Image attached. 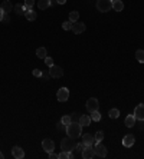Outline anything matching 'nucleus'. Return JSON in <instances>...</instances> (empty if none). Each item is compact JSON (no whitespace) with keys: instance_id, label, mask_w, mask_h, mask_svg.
<instances>
[{"instance_id":"nucleus-1","label":"nucleus","mask_w":144,"mask_h":159,"mask_svg":"<svg viewBox=\"0 0 144 159\" xmlns=\"http://www.w3.org/2000/svg\"><path fill=\"white\" fill-rule=\"evenodd\" d=\"M82 133V126L79 125V122H71L68 126H66V135L71 136V138H79Z\"/></svg>"},{"instance_id":"nucleus-2","label":"nucleus","mask_w":144,"mask_h":159,"mask_svg":"<svg viewBox=\"0 0 144 159\" xmlns=\"http://www.w3.org/2000/svg\"><path fill=\"white\" fill-rule=\"evenodd\" d=\"M75 146H76V140H75V138L68 136V138H64V139L61 140V149H62V150L72 152V150L75 149Z\"/></svg>"},{"instance_id":"nucleus-3","label":"nucleus","mask_w":144,"mask_h":159,"mask_svg":"<svg viewBox=\"0 0 144 159\" xmlns=\"http://www.w3.org/2000/svg\"><path fill=\"white\" fill-rule=\"evenodd\" d=\"M97 10L101 13H107L112 9V2L111 0H97Z\"/></svg>"},{"instance_id":"nucleus-4","label":"nucleus","mask_w":144,"mask_h":159,"mask_svg":"<svg viewBox=\"0 0 144 159\" xmlns=\"http://www.w3.org/2000/svg\"><path fill=\"white\" fill-rule=\"evenodd\" d=\"M81 156L84 159H92V158H95V149H94V146L92 145L84 146V149L81 152Z\"/></svg>"},{"instance_id":"nucleus-5","label":"nucleus","mask_w":144,"mask_h":159,"mask_svg":"<svg viewBox=\"0 0 144 159\" xmlns=\"http://www.w3.org/2000/svg\"><path fill=\"white\" fill-rule=\"evenodd\" d=\"M48 70H49L51 77H62V75H64L62 67H61V66H56V65H52Z\"/></svg>"},{"instance_id":"nucleus-6","label":"nucleus","mask_w":144,"mask_h":159,"mask_svg":"<svg viewBox=\"0 0 144 159\" xmlns=\"http://www.w3.org/2000/svg\"><path fill=\"white\" fill-rule=\"evenodd\" d=\"M94 149H95V156H99V158H105L107 156V148L101 142H97Z\"/></svg>"},{"instance_id":"nucleus-7","label":"nucleus","mask_w":144,"mask_h":159,"mask_svg":"<svg viewBox=\"0 0 144 159\" xmlns=\"http://www.w3.org/2000/svg\"><path fill=\"white\" fill-rule=\"evenodd\" d=\"M134 118H135V120H144V103H140L138 106H135V109H134Z\"/></svg>"},{"instance_id":"nucleus-8","label":"nucleus","mask_w":144,"mask_h":159,"mask_svg":"<svg viewBox=\"0 0 144 159\" xmlns=\"http://www.w3.org/2000/svg\"><path fill=\"white\" fill-rule=\"evenodd\" d=\"M98 108H99V103H98V100H97L95 98H91V99L87 100V110H88L89 113L98 110Z\"/></svg>"},{"instance_id":"nucleus-9","label":"nucleus","mask_w":144,"mask_h":159,"mask_svg":"<svg viewBox=\"0 0 144 159\" xmlns=\"http://www.w3.org/2000/svg\"><path fill=\"white\" fill-rule=\"evenodd\" d=\"M56 98H58L59 102H66L68 98H69V90L66 88H61L58 90V93H56Z\"/></svg>"},{"instance_id":"nucleus-10","label":"nucleus","mask_w":144,"mask_h":159,"mask_svg":"<svg viewBox=\"0 0 144 159\" xmlns=\"http://www.w3.org/2000/svg\"><path fill=\"white\" fill-rule=\"evenodd\" d=\"M42 148L49 153V152H53L55 143H53V140H51V139H43V140H42Z\"/></svg>"},{"instance_id":"nucleus-11","label":"nucleus","mask_w":144,"mask_h":159,"mask_svg":"<svg viewBox=\"0 0 144 159\" xmlns=\"http://www.w3.org/2000/svg\"><path fill=\"white\" fill-rule=\"evenodd\" d=\"M12 155L16 159H22V158H25V150L20 146H13L12 148Z\"/></svg>"},{"instance_id":"nucleus-12","label":"nucleus","mask_w":144,"mask_h":159,"mask_svg":"<svg viewBox=\"0 0 144 159\" xmlns=\"http://www.w3.org/2000/svg\"><path fill=\"white\" fill-rule=\"evenodd\" d=\"M0 10H2L3 13H10V12L13 10L12 2H9V0H3V3L0 5Z\"/></svg>"},{"instance_id":"nucleus-13","label":"nucleus","mask_w":144,"mask_h":159,"mask_svg":"<svg viewBox=\"0 0 144 159\" xmlns=\"http://www.w3.org/2000/svg\"><path fill=\"white\" fill-rule=\"evenodd\" d=\"M85 29H87V26H85L84 23H74V25H72V32H74L75 35H81V33H84Z\"/></svg>"},{"instance_id":"nucleus-14","label":"nucleus","mask_w":144,"mask_h":159,"mask_svg":"<svg viewBox=\"0 0 144 159\" xmlns=\"http://www.w3.org/2000/svg\"><path fill=\"white\" fill-rule=\"evenodd\" d=\"M134 142H135V138H134V135H125V136L122 138V145H124L125 148H130V146H133V145H134Z\"/></svg>"},{"instance_id":"nucleus-15","label":"nucleus","mask_w":144,"mask_h":159,"mask_svg":"<svg viewBox=\"0 0 144 159\" xmlns=\"http://www.w3.org/2000/svg\"><path fill=\"white\" fill-rule=\"evenodd\" d=\"M82 143H84V146L94 145V143H95V138H94L91 133H85V135L82 136Z\"/></svg>"},{"instance_id":"nucleus-16","label":"nucleus","mask_w":144,"mask_h":159,"mask_svg":"<svg viewBox=\"0 0 144 159\" xmlns=\"http://www.w3.org/2000/svg\"><path fill=\"white\" fill-rule=\"evenodd\" d=\"M25 9H26V13H25V16H26V19L28 20H30V22H33V20H36V12L32 9V7H26L25 6Z\"/></svg>"},{"instance_id":"nucleus-17","label":"nucleus","mask_w":144,"mask_h":159,"mask_svg":"<svg viewBox=\"0 0 144 159\" xmlns=\"http://www.w3.org/2000/svg\"><path fill=\"white\" fill-rule=\"evenodd\" d=\"M78 122H79L81 126H89L92 120H91V116H89V115H82V116H79V120H78Z\"/></svg>"},{"instance_id":"nucleus-18","label":"nucleus","mask_w":144,"mask_h":159,"mask_svg":"<svg viewBox=\"0 0 144 159\" xmlns=\"http://www.w3.org/2000/svg\"><path fill=\"white\" fill-rule=\"evenodd\" d=\"M124 123H125L127 128H133V126L135 125V118H134V115H128V116L125 118Z\"/></svg>"},{"instance_id":"nucleus-19","label":"nucleus","mask_w":144,"mask_h":159,"mask_svg":"<svg viewBox=\"0 0 144 159\" xmlns=\"http://www.w3.org/2000/svg\"><path fill=\"white\" fill-rule=\"evenodd\" d=\"M38 7L41 10H45V9L51 7V0H38Z\"/></svg>"},{"instance_id":"nucleus-20","label":"nucleus","mask_w":144,"mask_h":159,"mask_svg":"<svg viewBox=\"0 0 144 159\" xmlns=\"http://www.w3.org/2000/svg\"><path fill=\"white\" fill-rule=\"evenodd\" d=\"M112 9H114L115 12H122V9H124V3L121 2V0H117V2L112 3Z\"/></svg>"},{"instance_id":"nucleus-21","label":"nucleus","mask_w":144,"mask_h":159,"mask_svg":"<svg viewBox=\"0 0 144 159\" xmlns=\"http://www.w3.org/2000/svg\"><path fill=\"white\" fill-rule=\"evenodd\" d=\"M15 12H16V15H19V16H23V15L26 13L25 5H16V6H15Z\"/></svg>"},{"instance_id":"nucleus-22","label":"nucleus","mask_w":144,"mask_h":159,"mask_svg":"<svg viewBox=\"0 0 144 159\" xmlns=\"http://www.w3.org/2000/svg\"><path fill=\"white\" fill-rule=\"evenodd\" d=\"M78 19H79V13L78 12H71L69 13V22H72V23H76L78 22Z\"/></svg>"},{"instance_id":"nucleus-23","label":"nucleus","mask_w":144,"mask_h":159,"mask_svg":"<svg viewBox=\"0 0 144 159\" xmlns=\"http://www.w3.org/2000/svg\"><path fill=\"white\" fill-rule=\"evenodd\" d=\"M36 56L39 57V59H45L48 55H46V49L45 47H39L38 50H36Z\"/></svg>"},{"instance_id":"nucleus-24","label":"nucleus","mask_w":144,"mask_h":159,"mask_svg":"<svg viewBox=\"0 0 144 159\" xmlns=\"http://www.w3.org/2000/svg\"><path fill=\"white\" fill-rule=\"evenodd\" d=\"M135 59H137L140 63H144V50L138 49V50L135 52Z\"/></svg>"},{"instance_id":"nucleus-25","label":"nucleus","mask_w":144,"mask_h":159,"mask_svg":"<svg viewBox=\"0 0 144 159\" xmlns=\"http://www.w3.org/2000/svg\"><path fill=\"white\" fill-rule=\"evenodd\" d=\"M108 115H110V118H111V119H117V118L120 116V110L114 108V109H111V110L108 112Z\"/></svg>"},{"instance_id":"nucleus-26","label":"nucleus","mask_w":144,"mask_h":159,"mask_svg":"<svg viewBox=\"0 0 144 159\" xmlns=\"http://www.w3.org/2000/svg\"><path fill=\"white\" fill-rule=\"evenodd\" d=\"M91 120H94V122H98V120H101V115H99V112L98 110H95V112H91Z\"/></svg>"},{"instance_id":"nucleus-27","label":"nucleus","mask_w":144,"mask_h":159,"mask_svg":"<svg viewBox=\"0 0 144 159\" xmlns=\"http://www.w3.org/2000/svg\"><path fill=\"white\" fill-rule=\"evenodd\" d=\"M72 25H74V23L68 20V22H64V23H62V27H64V30H72Z\"/></svg>"},{"instance_id":"nucleus-28","label":"nucleus","mask_w":144,"mask_h":159,"mask_svg":"<svg viewBox=\"0 0 144 159\" xmlns=\"http://www.w3.org/2000/svg\"><path fill=\"white\" fill-rule=\"evenodd\" d=\"M94 138H95V143H97V142H102V139H104V133L99 130V132H97V133H95V136H94Z\"/></svg>"},{"instance_id":"nucleus-29","label":"nucleus","mask_w":144,"mask_h":159,"mask_svg":"<svg viewBox=\"0 0 144 159\" xmlns=\"http://www.w3.org/2000/svg\"><path fill=\"white\" fill-rule=\"evenodd\" d=\"M61 120H62V122H64V123H65V125L68 126V125H69V123L72 122V118H71L69 115H65V116H62V119H61Z\"/></svg>"},{"instance_id":"nucleus-30","label":"nucleus","mask_w":144,"mask_h":159,"mask_svg":"<svg viewBox=\"0 0 144 159\" xmlns=\"http://www.w3.org/2000/svg\"><path fill=\"white\" fill-rule=\"evenodd\" d=\"M2 22H3L5 25L10 23V16H9V13H3V19H2Z\"/></svg>"},{"instance_id":"nucleus-31","label":"nucleus","mask_w":144,"mask_h":159,"mask_svg":"<svg viewBox=\"0 0 144 159\" xmlns=\"http://www.w3.org/2000/svg\"><path fill=\"white\" fill-rule=\"evenodd\" d=\"M56 129L58 130H66V125L61 120V122H58V125H56Z\"/></svg>"},{"instance_id":"nucleus-32","label":"nucleus","mask_w":144,"mask_h":159,"mask_svg":"<svg viewBox=\"0 0 144 159\" xmlns=\"http://www.w3.org/2000/svg\"><path fill=\"white\" fill-rule=\"evenodd\" d=\"M59 159H69V152L62 150V152L59 153Z\"/></svg>"},{"instance_id":"nucleus-33","label":"nucleus","mask_w":144,"mask_h":159,"mask_svg":"<svg viewBox=\"0 0 144 159\" xmlns=\"http://www.w3.org/2000/svg\"><path fill=\"white\" fill-rule=\"evenodd\" d=\"M45 63H46V66H48V67H51V66L53 65V59H52V57H49V56H46V57H45Z\"/></svg>"},{"instance_id":"nucleus-34","label":"nucleus","mask_w":144,"mask_h":159,"mask_svg":"<svg viewBox=\"0 0 144 159\" xmlns=\"http://www.w3.org/2000/svg\"><path fill=\"white\" fill-rule=\"evenodd\" d=\"M42 80H48L49 77H51V75H49V70H46V72H42Z\"/></svg>"},{"instance_id":"nucleus-35","label":"nucleus","mask_w":144,"mask_h":159,"mask_svg":"<svg viewBox=\"0 0 144 159\" xmlns=\"http://www.w3.org/2000/svg\"><path fill=\"white\" fill-rule=\"evenodd\" d=\"M35 5V0H25V6L26 7H33Z\"/></svg>"},{"instance_id":"nucleus-36","label":"nucleus","mask_w":144,"mask_h":159,"mask_svg":"<svg viewBox=\"0 0 144 159\" xmlns=\"http://www.w3.org/2000/svg\"><path fill=\"white\" fill-rule=\"evenodd\" d=\"M82 149H84V143H76V146H75V150H76L78 153H81V152H82Z\"/></svg>"},{"instance_id":"nucleus-37","label":"nucleus","mask_w":144,"mask_h":159,"mask_svg":"<svg viewBox=\"0 0 144 159\" xmlns=\"http://www.w3.org/2000/svg\"><path fill=\"white\" fill-rule=\"evenodd\" d=\"M33 76H36V77H41V76H42V72H41L39 69H35V70H33Z\"/></svg>"},{"instance_id":"nucleus-38","label":"nucleus","mask_w":144,"mask_h":159,"mask_svg":"<svg viewBox=\"0 0 144 159\" xmlns=\"http://www.w3.org/2000/svg\"><path fill=\"white\" fill-rule=\"evenodd\" d=\"M49 158H51V159H59V155H56V153H53V152H49Z\"/></svg>"},{"instance_id":"nucleus-39","label":"nucleus","mask_w":144,"mask_h":159,"mask_svg":"<svg viewBox=\"0 0 144 159\" xmlns=\"http://www.w3.org/2000/svg\"><path fill=\"white\" fill-rule=\"evenodd\" d=\"M71 118H72V120H74V119H78V120H79V115H78V113H74Z\"/></svg>"},{"instance_id":"nucleus-40","label":"nucleus","mask_w":144,"mask_h":159,"mask_svg":"<svg viewBox=\"0 0 144 159\" xmlns=\"http://www.w3.org/2000/svg\"><path fill=\"white\" fill-rule=\"evenodd\" d=\"M56 3H58V5H65L66 0H56Z\"/></svg>"},{"instance_id":"nucleus-41","label":"nucleus","mask_w":144,"mask_h":159,"mask_svg":"<svg viewBox=\"0 0 144 159\" xmlns=\"http://www.w3.org/2000/svg\"><path fill=\"white\" fill-rule=\"evenodd\" d=\"M55 5H58L56 0H51V6H55Z\"/></svg>"},{"instance_id":"nucleus-42","label":"nucleus","mask_w":144,"mask_h":159,"mask_svg":"<svg viewBox=\"0 0 144 159\" xmlns=\"http://www.w3.org/2000/svg\"><path fill=\"white\" fill-rule=\"evenodd\" d=\"M2 19H3V12L0 10V22H2Z\"/></svg>"},{"instance_id":"nucleus-43","label":"nucleus","mask_w":144,"mask_h":159,"mask_svg":"<svg viewBox=\"0 0 144 159\" xmlns=\"http://www.w3.org/2000/svg\"><path fill=\"white\" fill-rule=\"evenodd\" d=\"M2 158H3V153H2V152H0V159H2Z\"/></svg>"},{"instance_id":"nucleus-44","label":"nucleus","mask_w":144,"mask_h":159,"mask_svg":"<svg viewBox=\"0 0 144 159\" xmlns=\"http://www.w3.org/2000/svg\"><path fill=\"white\" fill-rule=\"evenodd\" d=\"M111 2H112V3H114V2H117V0H111Z\"/></svg>"}]
</instances>
